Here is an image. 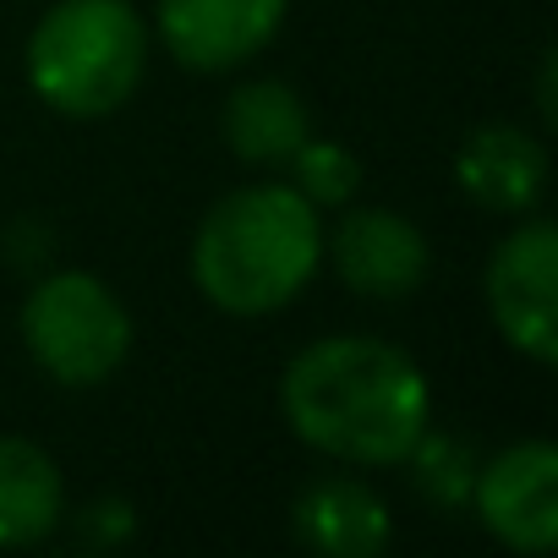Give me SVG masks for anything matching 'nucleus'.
I'll use <instances>...</instances> for the list:
<instances>
[{
  "mask_svg": "<svg viewBox=\"0 0 558 558\" xmlns=\"http://www.w3.org/2000/svg\"><path fill=\"white\" fill-rule=\"evenodd\" d=\"M143 66L148 34L126 0H61L45 12L28 45L34 94L72 121H99L121 110Z\"/></svg>",
  "mask_w": 558,
  "mask_h": 558,
  "instance_id": "nucleus-3",
  "label": "nucleus"
},
{
  "mask_svg": "<svg viewBox=\"0 0 558 558\" xmlns=\"http://www.w3.org/2000/svg\"><path fill=\"white\" fill-rule=\"evenodd\" d=\"M23 340L34 362L66 384L94 389L105 384L132 351V318L116 291L94 274H50L23 307Z\"/></svg>",
  "mask_w": 558,
  "mask_h": 558,
  "instance_id": "nucleus-4",
  "label": "nucleus"
},
{
  "mask_svg": "<svg viewBox=\"0 0 558 558\" xmlns=\"http://www.w3.org/2000/svg\"><path fill=\"white\" fill-rule=\"evenodd\" d=\"M454 181L460 192L487 208V214H525L536 197H542V181H547V154L536 137H525L520 126H476L465 143H460V159H454Z\"/></svg>",
  "mask_w": 558,
  "mask_h": 558,
  "instance_id": "nucleus-9",
  "label": "nucleus"
},
{
  "mask_svg": "<svg viewBox=\"0 0 558 558\" xmlns=\"http://www.w3.org/2000/svg\"><path fill=\"white\" fill-rule=\"evenodd\" d=\"M286 23V0H159L165 50L192 72L252 61Z\"/></svg>",
  "mask_w": 558,
  "mask_h": 558,
  "instance_id": "nucleus-7",
  "label": "nucleus"
},
{
  "mask_svg": "<svg viewBox=\"0 0 558 558\" xmlns=\"http://www.w3.org/2000/svg\"><path fill=\"white\" fill-rule=\"evenodd\" d=\"M335 268L367 302H405L427 279V235L389 208H351L335 230Z\"/></svg>",
  "mask_w": 558,
  "mask_h": 558,
  "instance_id": "nucleus-8",
  "label": "nucleus"
},
{
  "mask_svg": "<svg viewBox=\"0 0 558 558\" xmlns=\"http://www.w3.org/2000/svg\"><path fill=\"white\" fill-rule=\"evenodd\" d=\"M487 307L514 351L542 367L558 356V230L547 219H531L498 241L487 263Z\"/></svg>",
  "mask_w": 558,
  "mask_h": 558,
  "instance_id": "nucleus-5",
  "label": "nucleus"
},
{
  "mask_svg": "<svg viewBox=\"0 0 558 558\" xmlns=\"http://www.w3.org/2000/svg\"><path fill=\"white\" fill-rule=\"evenodd\" d=\"M225 143L246 165H286L307 143V105L286 83H241L225 105Z\"/></svg>",
  "mask_w": 558,
  "mask_h": 558,
  "instance_id": "nucleus-12",
  "label": "nucleus"
},
{
  "mask_svg": "<svg viewBox=\"0 0 558 558\" xmlns=\"http://www.w3.org/2000/svg\"><path fill=\"white\" fill-rule=\"evenodd\" d=\"M422 487L433 493V498H444V504H454L460 493H471V465L449 449V444H433L427 433H422Z\"/></svg>",
  "mask_w": 558,
  "mask_h": 558,
  "instance_id": "nucleus-14",
  "label": "nucleus"
},
{
  "mask_svg": "<svg viewBox=\"0 0 558 558\" xmlns=\"http://www.w3.org/2000/svg\"><path fill=\"white\" fill-rule=\"evenodd\" d=\"M324 257L318 208L296 186H241L208 208L192 241L197 291L235 318H263L286 307Z\"/></svg>",
  "mask_w": 558,
  "mask_h": 558,
  "instance_id": "nucleus-2",
  "label": "nucleus"
},
{
  "mask_svg": "<svg viewBox=\"0 0 558 558\" xmlns=\"http://www.w3.org/2000/svg\"><path fill=\"white\" fill-rule=\"evenodd\" d=\"M482 525L514 553H547L558 542V449L531 438L504 449L476 476Z\"/></svg>",
  "mask_w": 558,
  "mask_h": 558,
  "instance_id": "nucleus-6",
  "label": "nucleus"
},
{
  "mask_svg": "<svg viewBox=\"0 0 558 558\" xmlns=\"http://www.w3.org/2000/svg\"><path fill=\"white\" fill-rule=\"evenodd\" d=\"M286 165L296 170V192H302L313 208H335V203H345V197L356 192V181H362L356 159H351L340 143H313V137H307Z\"/></svg>",
  "mask_w": 558,
  "mask_h": 558,
  "instance_id": "nucleus-13",
  "label": "nucleus"
},
{
  "mask_svg": "<svg viewBox=\"0 0 558 558\" xmlns=\"http://www.w3.org/2000/svg\"><path fill=\"white\" fill-rule=\"evenodd\" d=\"M291 525L313 553H329V558H373L389 542L384 498L351 476H318L313 487H302Z\"/></svg>",
  "mask_w": 558,
  "mask_h": 558,
  "instance_id": "nucleus-10",
  "label": "nucleus"
},
{
  "mask_svg": "<svg viewBox=\"0 0 558 558\" xmlns=\"http://www.w3.org/2000/svg\"><path fill=\"white\" fill-rule=\"evenodd\" d=\"M279 405L302 444L351 465L411 460L433 411L422 367L373 335H335L307 345L286 367Z\"/></svg>",
  "mask_w": 558,
  "mask_h": 558,
  "instance_id": "nucleus-1",
  "label": "nucleus"
},
{
  "mask_svg": "<svg viewBox=\"0 0 558 558\" xmlns=\"http://www.w3.org/2000/svg\"><path fill=\"white\" fill-rule=\"evenodd\" d=\"M61 471L28 438H0V547H34L61 525Z\"/></svg>",
  "mask_w": 558,
  "mask_h": 558,
  "instance_id": "nucleus-11",
  "label": "nucleus"
}]
</instances>
